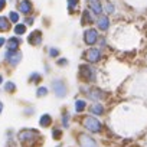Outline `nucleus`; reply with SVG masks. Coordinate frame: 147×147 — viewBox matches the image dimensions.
<instances>
[{
    "instance_id": "obj_6",
    "label": "nucleus",
    "mask_w": 147,
    "mask_h": 147,
    "mask_svg": "<svg viewBox=\"0 0 147 147\" xmlns=\"http://www.w3.org/2000/svg\"><path fill=\"white\" fill-rule=\"evenodd\" d=\"M51 88H52L55 97H58V98H65L68 94V87H66L65 81H62L59 78H56L51 82Z\"/></svg>"
},
{
    "instance_id": "obj_10",
    "label": "nucleus",
    "mask_w": 147,
    "mask_h": 147,
    "mask_svg": "<svg viewBox=\"0 0 147 147\" xmlns=\"http://www.w3.org/2000/svg\"><path fill=\"white\" fill-rule=\"evenodd\" d=\"M87 9H90L95 16H100V15L104 13L101 0H87Z\"/></svg>"
},
{
    "instance_id": "obj_7",
    "label": "nucleus",
    "mask_w": 147,
    "mask_h": 147,
    "mask_svg": "<svg viewBox=\"0 0 147 147\" xmlns=\"http://www.w3.org/2000/svg\"><path fill=\"white\" fill-rule=\"evenodd\" d=\"M98 38H100V33L95 28H88L84 30V35H82V39H84V43L88 45V46H92L98 42Z\"/></svg>"
},
{
    "instance_id": "obj_5",
    "label": "nucleus",
    "mask_w": 147,
    "mask_h": 147,
    "mask_svg": "<svg viewBox=\"0 0 147 147\" xmlns=\"http://www.w3.org/2000/svg\"><path fill=\"white\" fill-rule=\"evenodd\" d=\"M82 56H84V59H85L88 63H98V62L102 59V52H101L100 48L91 46V48H88V49L84 52Z\"/></svg>"
},
{
    "instance_id": "obj_17",
    "label": "nucleus",
    "mask_w": 147,
    "mask_h": 147,
    "mask_svg": "<svg viewBox=\"0 0 147 147\" xmlns=\"http://www.w3.org/2000/svg\"><path fill=\"white\" fill-rule=\"evenodd\" d=\"M10 29H12V22L9 20V18L0 15V32L5 33V32H9Z\"/></svg>"
},
{
    "instance_id": "obj_13",
    "label": "nucleus",
    "mask_w": 147,
    "mask_h": 147,
    "mask_svg": "<svg viewBox=\"0 0 147 147\" xmlns=\"http://www.w3.org/2000/svg\"><path fill=\"white\" fill-rule=\"evenodd\" d=\"M28 43L32 46H39L42 43V30H32L28 35Z\"/></svg>"
},
{
    "instance_id": "obj_19",
    "label": "nucleus",
    "mask_w": 147,
    "mask_h": 147,
    "mask_svg": "<svg viewBox=\"0 0 147 147\" xmlns=\"http://www.w3.org/2000/svg\"><path fill=\"white\" fill-rule=\"evenodd\" d=\"M28 32V26L25 25V23H16L15 26H13V33L16 35V36H23L25 33Z\"/></svg>"
},
{
    "instance_id": "obj_20",
    "label": "nucleus",
    "mask_w": 147,
    "mask_h": 147,
    "mask_svg": "<svg viewBox=\"0 0 147 147\" xmlns=\"http://www.w3.org/2000/svg\"><path fill=\"white\" fill-rule=\"evenodd\" d=\"M39 125L40 127H49V125H52V117H51V114H42L40 115V118H39Z\"/></svg>"
},
{
    "instance_id": "obj_22",
    "label": "nucleus",
    "mask_w": 147,
    "mask_h": 147,
    "mask_svg": "<svg viewBox=\"0 0 147 147\" xmlns=\"http://www.w3.org/2000/svg\"><path fill=\"white\" fill-rule=\"evenodd\" d=\"M7 18H9V20H10L13 25H16V23L20 22V13H19L18 10H10L9 15H7Z\"/></svg>"
},
{
    "instance_id": "obj_15",
    "label": "nucleus",
    "mask_w": 147,
    "mask_h": 147,
    "mask_svg": "<svg viewBox=\"0 0 147 147\" xmlns=\"http://www.w3.org/2000/svg\"><path fill=\"white\" fill-rule=\"evenodd\" d=\"M90 113H91L92 115H95V117H100V115H104L105 108H104V105H102L100 101H94V102L91 104V107H90Z\"/></svg>"
},
{
    "instance_id": "obj_37",
    "label": "nucleus",
    "mask_w": 147,
    "mask_h": 147,
    "mask_svg": "<svg viewBox=\"0 0 147 147\" xmlns=\"http://www.w3.org/2000/svg\"><path fill=\"white\" fill-rule=\"evenodd\" d=\"M10 2H13V0H10Z\"/></svg>"
},
{
    "instance_id": "obj_32",
    "label": "nucleus",
    "mask_w": 147,
    "mask_h": 147,
    "mask_svg": "<svg viewBox=\"0 0 147 147\" xmlns=\"http://www.w3.org/2000/svg\"><path fill=\"white\" fill-rule=\"evenodd\" d=\"M7 6V0H0V13H2Z\"/></svg>"
},
{
    "instance_id": "obj_21",
    "label": "nucleus",
    "mask_w": 147,
    "mask_h": 147,
    "mask_svg": "<svg viewBox=\"0 0 147 147\" xmlns=\"http://www.w3.org/2000/svg\"><path fill=\"white\" fill-rule=\"evenodd\" d=\"M102 9H104V13L108 15V16L115 12V6H114V3L111 2V0H105V3H102Z\"/></svg>"
},
{
    "instance_id": "obj_18",
    "label": "nucleus",
    "mask_w": 147,
    "mask_h": 147,
    "mask_svg": "<svg viewBox=\"0 0 147 147\" xmlns=\"http://www.w3.org/2000/svg\"><path fill=\"white\" fill-rule=\"evenodd\" d=\"M68 3V13L69 15H75L80 10V0H66Z\"/></svg>"
},
{
    "instance_id": "obj_29",
    "label": "nucleus",
    "mask_w": 147,
    "mask_h": 147,
    "mask_svg": "<svg viewBox=\"0 0 147 147\" xmlns=\"http://www.w3.org/2000/svg\"><path fill=\"white\" fill-rule=\"evenodd\" d=\"M35 23V16L33 15H28L26 18H25V25L26 26H32Z\"/></svg>"
},
{
    "instance_id": "obj_12",
    "label": "nucleus",
    "mask_w": 147,
    "mask_h": 147,
    "mask_svg": "<svg viewBox=\"0 0 147 147\" xmlns=\"http://www.w3.org/2000/svg\"><path fill=\"white\" fill-rule=\"evenodd\" d=\"M95 23H97V28H98L100 30H102V32H107V30L110 29V25H111L108 15H100V16H97Z\"/></svg>"
},
{
    "instance_id": "obj_25",
    "label": "nucleus",
    "mask_w": 147,
    "mask_h": 147,
    "mask_svg": "<svg viewBox=\"0 0 147 147\" xmlns=\"http://www.w3.org/2000/svg\"><path fill=\"white\" fill-rule=\"evenodd\" d=\"M3 88H5V91L6 92H9V94H12V92H15L16 91V84L13 82V81H6L5 82V85H3Z\"/></svg>"
},
{
    "instance_id": "obj_26",
    "label": "nucleus",
    "mask_w": 147,
    "mask_h": 147,
    "mask_svg": "<svg viewBox=\"0 0 147 147\" xmlns=\"http://www.w3.org/2000/svg\"><path fill=\"white\" fill-rule=\"evenodd\" d=\"M48 94H49V91H48V88H46V87H39V88L36 90V97H38V98L46 97Z\"/></svg>"
},
{
    "instance_id": "obj_23",
    "label": "nucleus",
    "mask_w": 147,
    "mask_h": 147,
    "mask_svg": "<svg viewBox=\"0 0 147 147\" xmlns=\"http://www.w3.org/2000/svg\"><path fill=\"white\" fill-rule=\"evenodd\" d=\"M74 104H75V111L77 113H84L85 108H87V101L85 100H77Z\"/></svg>"
},
{
    "instance_id": "obj_4",
    "label": "nucleus",
    "mask_w": 147,
    "mask_h": 147,
    "mask_svg": "<svg viewBox=\"0 0 147 147\" xmlns=\"http://www.w3.org/2000/svg\"><path fill=\"white\" fill-rule=\"evenodd\" d=\"M22 56H23V53L20 52V49H18V51H6L5 55H3V59H5V62H6L9 66L16 68V66L20 63Z\"/></svg>"
},
{
    "instance_id": "obj_2",
    "label": "nucleus",
    "mask_w": 147,
    "mask_h": 147,
    "mask_svg": "<svg viewBox=\"0 0 147 147\" xmlns=\"http://www.w3.org/2000/svg\"><path fill=\"white\" fill-rule=\"evenodd\" d=\"M80 78L85 82H95L97 81V71L91 63H82L80 65Z\"/></svg>"
},
{
    "instance_id": "obj_14",
    "label": "nucleus",
    "mask_w": 147,
    "mask_h": 147,
    "mask_svg": "<svg viewBox=\"0 0 147 147\" xmlns=\"http://www.w3.org/2000/svg\"><path fill=\"white\" fill-rule=\"evenodd\" d=\"M81 23H82V26L95 23V15H94L90 9L82 10V13H81Z\"/></svg>"
},
{
    "instance_id": "obj_33",
    "label": "nucleus",
    "mask_w": 147,
    "mask_h": 147,
    "mask_svg": "<svg viewBox=\"0 0 147 147\" xmlns=\"http://www.w3.org/2000/svg\"><path fill=\"white\" fill-rule=\"evenodd\" d=\"M5 45H6V38L5 36H0V49H2Z\"/></svg>"
},
{
    "instance_id": "obj_16",
    "label": "nucleus",
    "mask_w": 147,
    "mask_h": 147,
    "mask_svg": "<svg viewBox=\"0 0 147 147\" xmlns=\"http://www.w3.org/2000/svg\"><path fill=\"white\" fill-rule=\"evenodd\" d=\"M84 94H85V91H84ZM87 97L91 98L92 101H101L104 98V94L98 88H90V90H87Z\"/></svg>"
},
{
    "instance_id": "obj_27",
    "label": "nucleus",
    "mask_w": 147,
    "mask_h": 147,
    "mask_svg": "<svg viewBox=\"0 0 147 147\" xmlns=\"http://www.w3.org/2000/svg\"><path fill=\"white\" fill-rule=\"evenodd\" d=\"M61 121H62V125H63L65 128H68V127H69V114H68V113H63V114L61 115Z\"/></svg>"
},
{
    "instance_id": "obj_3",
    "label": "nucleus",
    "mask_w": 147,
    "mask_h": 147,
    "mask_svg": "<svg viewBox=\"0 0 147 147\" xmlns=\"http://www.w3.org/2000/svg\"><path fill=\"white\" fill-rule=\"evenodd\" d=\"M82 124H84L85 130H88L90 133L98 134V133L102 131V123H101L95 115H87V117H84Z\"/></svg>"
},
{
    "instance_id": "obj_1",
    "label": "nucleus",
    "mask_w": 147,
    "mask_h": 147,
    "mask_svg": "<svg viewBox=\"0 0 147 147\" xmlns=\"http://www.w3.org/2000/svg\"><path fill=\"white\" fill-rule=\"evenodd\" d=\"M39 137H40L39 131L33 130V128H25V130L19 131V134H18V140L23 144V147H30Z\"/></svg>"
},
{
    "instance_id": "obj_28",
    "label": "nucleus",
    "mask_w": 147,
    "mask_h": 147,
    "mask_svg": "<svg viewBox=\"0 0 147 147\" xmlns=\"http://www.w3.org/2000/svg\"><path fill=\"white\" fill-rule=\"evenodd\" d=\"M48 52H49V56H51V58H58L59 53H61V51H59L58 48H55V46H51Z\"/></svg>"
},
{
    "instance_id": "obj_9",
    "label": "nucleus",
    "mask_w": 147,
    "mask_h": 147,
    "mask_svg": "<svg viewBox=\"0 0 147 147\" xmlns=\"http://www.w3.org/2000/svg\"><path fill=\"white\" fill-rule=\"evenodd\" d=\"M16 7H18V12L20 15L28 16V15L33 13V3L30 2V0H18Z\"/></svg>"
},
{
    "instance_id": "obj_30",
    "label": "nucleus",
    "mask_w": 147,
    "mask_h": 147,
    "mask_svg": "<svg viewBox=\"0 0 147 147\" xmlns=\"http://www.w3.org/2000/svg\"><path fill=\"white\" fill-rule=\"evenodd\" d=\"M52 136H53V138H55V140H59V138L62 137V130L53 128V130H52Z\"/></svg>"
},
{
    "instance_id": "obj_31",
    "label": "nucleus",
    "mask_w": 147,
    "mask_h": 147,
    "mask_svg": "<svg viewBox=\"0 0 147 147\" xmlns=\"http://www.w3.org/2000/svg\"><path fill=\"white\" fill-rule=\"evenodd\" d=\"M56 63H58L59 66H66V65H68V59H65V58L58 59V61H56Z\"/></svg>"
},
{
    "instance_id": "obj_35",
    "label": "nucleus",
    "mask_w": 147,
    "mask_h": 147,
    "mask_svg": "<svg viewBox=\"0 0 147 147\" xmlns=\"http://www.w3.org/2000/svg\"><path fill=\"white\" fill-rule=\"evenodd\" d=\"M2 82H3V77H2V75H0V84H2Z\"/></svg>"
},
{
    "instance_id": "obj_8",
    "label": "nucleus",
    "mask_w": 147,
    "mask_h": 147,
    "mask_svg": "<svg viewBox=\"0 0 147 147\" xmlns=\"http://www.w3.org/2000/svg\"><path fill=\"white\" fill-rule=\"evenodd\" d=\"M78 146L80 147H98V143L95 141L94 137H91L90 134H85V133H80L78 137Z\"/></svg>"
},
{
    "instance_id": "obj_11",
    "label": "nucleus",
    "mask_w": 147,
    "mask_h": 147,
    "mask_svg": "<svg viewBox=\"0 0 147 147\" xmlns=\"http://www.w3.org/2000/svg\"><path fill=\"white\" fill-rule=\"evenodd\" d=\"M20 45H22V39H20V36L13 35V36H10V38L6 39V45H5V48H6V51H18V49L20 48Z\"/></svg>"
},
{
    "instance_id": "obj_24",
    "label": "nucleus",
    "mask_w": 147,
    "mask_h": 147,
    "mask_svg": "<svg viewBox=\"0 0 147 147\" xmlns=\"http://www.w3.org/2000/svg\"><path fill=\"white\" fill-rule=\"evenodd\" d=\"M40 81H42V75L39 72H32L29 75V82L30 84H39Z\"/></svg>"
},
{
    "instance_id": "obj_36",
    "label": "nucleus",
    "mask_w": 147,
    "mask_h": 147,
    "mask_svg": "<svg viewBox=\"0 0 147 147\" xmlns=\"http://www.w3.org/2000/svg\"><path fill=\"white\" fill-rule=\"evenodd\" d=\"M56 147H61V146H56Z\"/></svg>"
},
{
    "instance_id": "obj_34",
    "label": "nucleus",
    "mask_w": 147,
    "mask_h": 147,
    "mask_svg": "<svg viewBox=\"0 0 147 147\" xmlns=\"http://www.w3.org/2000/svg\"><path fill=\"white\" fill-rule=\"evenodd\" d=\"M2 111H3V102L0 101V114H2Z\"/></svg>"
}]
</instances>
